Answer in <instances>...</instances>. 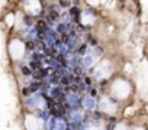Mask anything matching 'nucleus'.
Masks as SVG:
<instances>
[{
    "label": "nucleus",
    "instance_id": "1",
    "mask_svg": "<svg viewBox=\"0 0 148 130\" xmlns=\"http://www.w3.org/2000/svg\"><path fill=\"white\" fill-rule=\"evenodd\" d=\"M67 119L70 121L71 129H77V126H80L81 120H83V113L77 107H70L68 111H67Z\"/></svg>",
    "mask_w": 148,
    "mask_h": 130
},
{
    "label": "nucleus",
    "instance_id": "2",
    "mask_svg": "<svg viewBox=\"0 0 148 130\" xmlns=\"http://www.w3.org/2000/svg\"><path fill=\"white\" fill-rule=\"evenodd\" d=\"M64 98H65L67 104H68V106H71V107H76L77 104L81 101L77 93H73V91H70L68 88H67V91H65V95H64Z\"/></svg>",
    "mask_w": 148,
    "mask_h": 130
},
{
    "label": "nucleus",
    "instance_id": "3",
    "mask_svg": "<svg viewBox=\"0 0 148 130\" xmlns=\"http://www.w3.org/2000/svg\"><path fill=\"white\" fill-rule=\"evenodd\" d=\"M51 130H67V121L63 117H55Z\"/></svg>",
    "mask_w": 148,
    "mask_h": 130
},
{
    "label": "nucleus",
    "instance_id": "4",
    "mask_svg": "<svg viewBox=\"0 0 148 130\" xmlns=\"http://www.w3.org/2000/svg\"><path fill=\"white\" fill-rule=\"evenodd\" d=\"M39 98H41V95H39V94H35V95H32L31 98H28V100H26V104H28L29 107H35V106L38 104Z\"/></svg>",
    "mask_w": 148,
    "mask_h": 130
},
{
    "label": "nucleus",
    "instance_id": "5",
    "mask_svg": "<svg viewBox=\"0 0 148 130\" xmlns=\"http://www.w3.org/2000/svg\"><path fill=\"white\" fill-rule=\"evenodd\" d=\"M83 101H84V107H86V108H89V110H93L94 106H96V101H94L93 97H86Z\"/></svg>",
    "mask_w": 148,
    "mask_h": 130
},
{
    "label": "nucleus",
    "instance_id": "6",
    "mask_svg": "<svg viewBox=\"0 0 148 130\" xmlns=\"http://www.w3.org/2000/svg\"><path fill=\"white\" fill-rule=\"evenodd\" d=\"M49 68H52V69H54V71L57 72L58 69L61 68V64L58 62V61H57L55 58H51V59H49Z\"/></svg>",
    "mask_w": 148,
    "mask_h": 130
},
{
    "label": "nucleus",
    "instance_id": "7",
    "mask_svg": "<svg viewBox=\"0 0 148 130\" xmlns=\"http://www.w3.org/2000/svg\"><path fill=\"white\" fill-rule=\"evenodd\" d=\"M28 35H29V38L32 39V42L33 41H36L38 38H39V33H38V30L35 29V28H32V29H29V32H28Z\"/></svg>",
    "mask_w": 148,
    "mask_h": 130
},
{
    "label": "nucleus",
    "instance_id": "8",
    "mask_svg": "<svg viewBox=\"0 0 148 130\" xmlns=\"http://www.w3.org/2000/svg\"><path fill=\"white\" fill-rule=\"evenodd\" d=\"M41 87H42V84H41V82H32V84L29 85V88H28V90H29V93H32V94H33V93H36V91L41 88Z\"/></svg>",
    "mask_w": 148,
    "mask_h": 130
},
{
    "label": "nucleus",
    "instance_id": "9",
    "mask_svg": "<svg viewBox=\"0 0 148 130\" xmlns=\"http://www.w3.org/2000/svg\"><path fill=\"white\" fill-rule=\"evenodd\" d=\"M39 67H41V62L32 61V62H31V67H29V69H31V71H36V69H39Z\"/></svg>",
    "mask_w": 148,
    "mask_h": 130
},
{
    "label": "nucleus",
    "instance_id": "10",
    "mask_svg": "<svg viewBox=\"0 0 148 130\" xmlns=\"http://www.w3.org/2000/svg\"><path fill=\"white\" fill-rule=\"evenodd\" d=\"M38 116H39V117H41L42 120H45V121H47L48 119H49V114H48V113H47V111H42V113H39V114H38Z\"/></svg>",
    "mask_w": 148,
    "mask_h": 130
},
{
    "label": "nucleus",
    "instance_id": "11",
    "mask_svg": "<svg viewBox=\"0 0 148 130\" xmlns=\"http://www.w3.org/2000/svg\"><path fill=\"white\" fill-rule=\"evenodd\" d=\"M22 72H23V75H31L32 74V71L29 69V67H22Z\"/></svg>",
    "mask_w": 148,
    "mask_h": 130
},
{
    "label": "nucleus",
    "instance_id": "12",
    "mask_svg": "<svg viewBox=\"0 0 148 130\" xmlns=\"http://www.w3.org/2000/svg\"><path fill=\"white\" fill-rule=\"evenodd\" d=\"M78 13H80V9H77V7H73L71 10H70V15H73V16H77Z\"/></svg>",
    "mask_w": 148,
    "mask_h": 130
},
{
    "label": "nucleus",
    "instance_id": "13",
    "mask_svg": "<svg viewBox=\"0 0 148 130\" xmlns=\"http://www.w3.org/2000/svg\"><path fill=\"white\" fill-rule=\"evenodd\" d=\"M26 48H28V49H33L35 48V42H28V43H26Z\"/></svg>",
    "mask_w": 148,
    "mask_h": 130
},
{
    "label": "nucleus",
    "instance_id": "14",
    "mask_svg": "<svg viewBox=\"0 0 148 130\" xmlns=\"http://www.w3.org/2000/svg\"><path fill=\"white\" fill-rule=\"evenodd\" d=\"M68 4H70L68 2H61V3H60V6H63V7H67Z\"/></svg>",
    "mask_w": 148,
    "mask_h": 130
},
{
    "label": "nucleus",
    "instance_id": "15",
    "mask_svg": "<svg viewBox=\"0 0 148 130\" xmlns=\"http://www.w3.org/2000/svg\"><path fill=\"white\" fill-rule=\"evenodd\" d=\"M31 93H29V90L28 88H23V95H29Z\"/></svg>",
    "mask_w": 148,
    "mask_h": 130
},
{
    "label": "nucleus",
    "instance_id": "16",
    "mask_svg": "<svg viewBox=\"0 0 148 130\" xmlns=\"http://www.w3.org/2000/svg\"><path fill=\"white\" fill-rule=\"evenodd\" d=\"M84 51H86V46H84V45H83V46H81V48H80V51H78V52H80V54H83V52H84Z\"/></svg>",
    "mask_w": 148,
    "mask_h": 130
},
{
    "label": "nucleus",
    "instance_id": "17",
    "mask_svg": "<svg viewBox=\"0 0 148 130\" xmlns=\"http://www.w3.org/2000/svg\"><path fill=\"white\" fill-rule=\"evenodd\" d=\"M25 20H26V23H28V25H31V23H32V22H31V17H26Z\"/></svg>",
    "mask_w": 148,
    "mask_h": 130
}]
</instances>
